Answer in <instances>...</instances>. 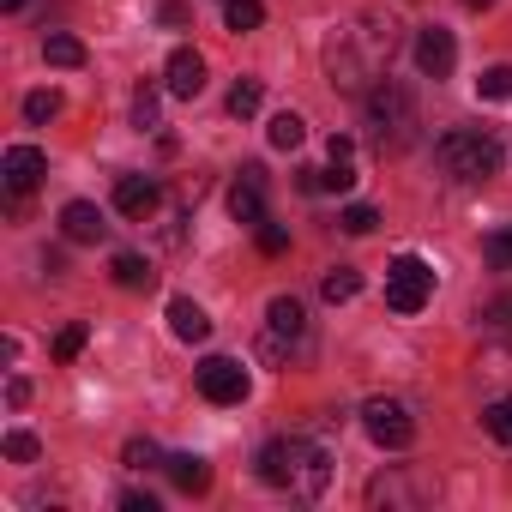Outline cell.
<instances>
[{
  "label": "cell",
  "mask_w": 512,
  "mask_h": 512,
  "mask_svg": "<svg viewBox=\"0 0 512 512\" xmlns=\"http://www.w3.org/2000/svg\"><path fill=\"white\" fill-rule=\"evenodd\" d=\"M368 139H374L386 157L416 139V97H410L398 79H380V85L368 91Z\"/></svg>",
  "instance_id": "cell-3"
},
{
  "label": "cell",
  "mask_w": 512,
  "mask_h": 512,
  "mask_svg": "<svg viewBox=\"0 0 512 512\" xmlns=\"http://www.w3.org/2000/svg\"><path fill=\"white\" fill-rule=\"evenodd\" d=\"M320 296H326L332 308H338V302H356V296H362V272H356V266H332V272L320 278Z\"/></svg>",
  "instance_id": "cell-17"
},
{
  "label": "cell",
  "mask_w": 512,
  "mask_h": 512,
  "mask_svg": "<svg viewBox=\"0 0 512 512\" xmlns=\"http://www.w3.org/2000/svg\"><path fill=\"white\" fill-rule=\"evenodd\" d=\"M55 115H61V97H55V91H31V97H25V121H31V127H43V121H55Z\"/></svg>",
  "instance_id": "cell-27"
},
{
  "label": "cell",
  "mask_w": 512,
  "mask_h": 512,
  "mask_svg": "<svg viewBox=\"0 0 512 512\" xmlns=\"http://www.w3.org/2000/svg\"><path fill=\"white\" fill-rule=\"evenodd\" d=\"M61 235L67 241H103L109 223H103V211L91 199H73V205H61Z\"/></svg>",
  "instance_id": "cell-14"
},
{
  "label": "cell",
  "mask_w": 512,
  "mask_h": 512,
  "mask_svg": "<svg viewBox=\"0 0 512 512\" xmlns=\"http://www.w3.org/2000/svg\"><path fill=\"white\" fill-rule=\"evenodd\" d=\"M482 253H488V266H494V272H512V223L494 229V235L482 241Z\"/></svg>",
  "instance_id": "cell-26"
},
{
  "label": "cell",
  "mask_w": 512,
  "mask_h": 512,
  "mask_svg": "<svg viewBox=\"0 0 512 512\" xmlns=\"http://www.w3.org/2000/svg\"><path fill=\"white\" fill-rule=\"evenodd\" d=\"M362 428H368V440L386 446V452H404V446L416 440V416H410L404 398H368V404H362Z\"/></svg>",
  "instance_id": "cell-7"
},
{
  "label": "cell",
  "mask_w": 512,
  "mask_h": 512,
  "mask_svg": "<svg viewBox=\"0 0 512 512\" xmlns=\"http://www.w3.org/2000/svg\"><path fill=\"white\" fill-rule=\"evenodd\" d=\"M428 296H434V266L416 260V253H398L386 266V308L392 314H422Z\"/></svg>",
  "instance_id": "cell-5"
},
{
  "label": "cell",
  "mask_w": 512,
  "mask_h": 512,
  "mask_svg": "<svg viewBox=\"0 0 512 512\" xmlns=\"http://www.w3.org/2000/svg\"><path fill=\"white\" fill-rule=\"evenodd\" d=\"M163 470L175 476V488H181V494H205V488H211V464H205V458H193V452L163 458Z\"/></svg>",
  "instance_id": "cell-16"
},
{
  "label": "cell",
  "mask_w": 512,
  "mask_h": 512,
  "mask_svg": "<svg viewBox=\"0 0 512 512\" xmlns=\"http://www.w3.org/2000/svg\"><path fill=\"white\" fill-rule=\"evenodd\" d=\"M223 25L241 37V31H260L266 25V7H260V0H223Z\"/></svg>",
  "instance_id": "cell-21"
},
{
  "label": "cell",
  "mask_w": 512,
  "mask_h": 512,
  "mask_svg": "<svg viewBox=\"0 0 512 512\" xmlns=\"http://www.w3.org/2000/svg\"><path fill=\"white\" fill-rule=\"evenodd\" d=\"M121 512H157V500L151 494H121Z\"/></svg>",
  "instance_id": "cell-37"
},
{
  "label": "cell",
  "mask_w": 512,
  "mask_h": 512,
  "mask_svg": "<svg viewBox=\"0 0 512 512\" xmlns=\"http://www.w3.org/2000/svg\"><path fill=\"white\" fill-rule=\"evenodd\" d=\"M260 247H266V253H284V247H290V235H284L278 223H260Z\"/></svg>",
  "instance_id": "cell-34"
},
{
  "label": "cell",
  "mask_w": 512,
  "mask_h": 512,
  "mask_svg": "<svg viewBox=\"0 0 512 512\" xmlns=\"http://www.w3.org/2000/svg\"><path fill=\"white\" fill-rule=\"evenodd\" d=\"M338 223H344L350 235H368V229L380 223V211H374V205H344V217H338Z\"/></svg>",
  "instance_id": "cell-31"
},
{
  "label": "cell",
  "mask_w": 512,
  "mask_h": 512,
  "mask_svg": "<svg viewBox=\"0 0 512 512\" xmlns=\"http://www.w3.org/2000/svg\"><path fill=\"white\" fill-rule=\"evenodd\" d=\"M43 61H49V67H85V43L67 37V31H49V37H43Z\"/></svg>",
  "instance_id": "cell-18"
},
{
  "label": "cell",
  "mask_w": 512,
  "mask_h": 512,
  "mask_svg": "<svg viewBox=\"0 0 512 512\" xmlns=\"http://www.w3.org/2000/svg\"><path fill=\"white\" fill-rule=\"evenodd\" d=\"M79 350H85V326H67V332L55 338V362H73Z\"/></svg>",
  "instance_id": "cell-32"
},
{
  "label": "cell",
  "mask_w": 512,
  "mask_h": 512,
  "mask_svg": "<svg viewBox=\"0 0 512 512\" xmlns=\"http://www.w3.org/2000/svg\"><path fill=\"white\" fill-rule=\"evenodd\" d=\"M266 139H272V145H278V151H296V145H302V139H308V121H302V115H290V109H284V115H272V127H266Z\"/></svg>",
  "instance_id": "cell-22"
},
{
  "label": "cell",
  "mask_w": 512,
  "mask_h": 512,
  "mask_svg": "<svg viewBox=\"0 0 512 512\" xmlns=\"http://www.w3.org/2000/svg\"><path fill=\"white\" fill-rule=\"evenodd\" d=\"M368 500H374V506H380V500H386V506H410L416 488H410L404 476H374V482H368Z\"/></svg>",
  "instance_id": "cell-23"
},
{
  "label": "cell",
  "mask_w": 512,
  "mask_h": 512,
  "mask_svg": "<svg viewBox=\"0 0 512 512\" xmlns=\"http://www.w3.org/2000/svg\"><path fill=\"white\" fill-rule=\"evenodd\" d=\"M109 272H115L121 290H151V284H157V272L139 260V253H115V266H109Z\"/></svg>",
  "instance_id": "cell-19"
},
{
  "label": "cell",
  "mask_w": 512,
  "mask_h": 512,
  "mask_svg": "<svg viewBox=\"0 0 512 512\" xmlns=\"http://www.w3.org/2000/svg\"><path fill=\"white\" fill-rule=\"evenodd\" d=\"M127 464H133V470H151V464H163V452H157L151 440H127Z\"/></svg>",
  "instance_id": "cell-33"
},
{
  "label": "cell",
  "mask_w": 512,
  "mask_h": 512,
  "mask_svg": "<svg viewBox=\"0 0 512 512\" xmlns=\"http://www.w3.org/2000/svg\"><path fill=\"white\" fill-rule=\"evenodd\" d=\"M229 217H235V223H253V229L266 223V169H260V163H247V169L235 175V187H229Z\"/></svg>",
  "instance_id": "cell-9"
},
{
  "label": "cell",
  "mask_w": 512,
  "mask_h": 512,
  "mask_svg": "<svg viewBox=\"0 0 512 512\" xmlns=\"http://www.w3.org/2000/svg\"><path fill=\"white\" fill-rule=\"evenodd\" d=\"M500 139L494 133H476V127H458V133H446L440 145H434V169L446 175V181H488L494 169H500Z\"/></svg>",
  "instance_id": "cell-4"
},
{
  "label": "cell",
  "mask_w": 512,
  "mask_h": 512,
  "mask_svg": "<svg viewBox=\"0 0 512 512\" xmlns=\"http://www.w3.org/2000/svg\"><path fill=\"white\" fill-rule=\"evenodd\" d=\"M350 151H356L350 139H332V145H326V157H332V163H350Z\"/></svg>",
  "instance_id": "cell-38"
},
{
  "label": "cell",
  "mask_w": 512,
  "mask_h": 512,
  "mask_svg": "<svg viewBox=\"0 0 512 512\" xmlns=\"http://www.w3.org/2000/svg\"><path fill=\"white\" fill-rule=\"evenodd\" d=\"M133 127H157V85L133 91Z\"/></svg>",
  "instance_id": "cell-30"
},
{
  "label": "cell",
  "mask_w": 512,
  "mask_h": 512,
  "mask_svg": "<svg viewBox=\"0 0 512 512\" xmlns=\"http://www.w3.org/2000/svg\"><path fill=\"white\" fill-rule=\"evenodd\" d=\"M37 452H43V446H37L31 428H13V434H7V458H13V464H37Z\"/></svg>",
  "instance_id": "cell-29"
},
{
  "label": "cell",
  "mask_w": 512,
  "mask_h": 512,
  "mask_svg": "<svg viewBox=\"0 0 512 512\" xmlns=\"http://www.w3.org/2000/svg\"><path fill=\"white\" fill-rule=\"evenodd\" d=\"M398 55V25L386 13H356L350 25H338V37L326 43V79L338 91H374L386 79Z\"/></svg>",
  "instance_id": "cell-1"
},
{
  "label": "cell",
  "mask_w": 512,
  "mask_h": 512,
  "mask_svg": "<svg viewBox=\"0 0 512 512\" xmlns=\"http://www.w3.org/2000/svg\"><path fill=\"white\" fill-rule=\"evenodd\" d=\"M482 332L500 338V344H512V296H494V302L482 308Z\"/></svg>",
  "instance_id": "cell-24"
},
{
  "label": "cell",
  "mask_w": 512,
  "mask_h": 512,
  "mask_svg": "<svg viewBox=\"0 0 512 512\" xmlns=\"http://www.w3.org/2000/svg\"><path fill=\"white\" fill-rule=\"evenodd\" d=\"M482 428H488L500 446H512V398H494V404L482 410Z\"/></svg>",
  "instance_id": "cell-25"
},
{
  "label": "cell",
  "mask_w": 512,
  "mask_h": 512,
  "mask_svg": "<svg viewBox=\"0 0 512 512\" xmlns=\"http://www.w3.org/2000/svg\"><path fill=\"white\" fill-rule=\"evenodd\" d=\"M193 380H199L205 404H241V398H247V368H241L235 356H205V362L193 368Z\"/></svg>",
  "instance_id": "cell-8"
},
{
  "label": "cell",
  "mask_w": 512,
  "mask_h": 512,
  "mask_svg": "<svg viewBox=\"0 0 512 512\" xmlns=\"http://www.w3.org/2000/svg\"><path fill=\"white\" fill-rule=\"evenodd\" d=\"M260 103H266V85H260V79H235V85H229V115H235V121L260 115Z\"/></svg>",
  "instance_id": "cell-20"
},
{
  "label": "cell",
  "mask_w": 512,
  "mask_h": 512,
  "mask_svg": "<svg viewBox=\"0 0 512 512\" xmlns=\"http://www.w3.org/2000/svg\"><path fill=\"white\" fill-rule=\"evenodd\" d=\"M157 199H163V193H157L151 175H121V181H115V211H121V217H139V223H145V217L157 211Z\"/></svg>",
  "instance_id": "cell-13"
},
{
  "label": "cell",
  "mask_w": 512,
  "mask_h": 512,
  "mask_svg": "<svg viewBox=\"0 0 512 512\" xmlns=\"http://www.w3.org/2000/svg\"><path fill=\"white\" fill-rule=\"evenodd\" d=\"M260 350H266V356H278V362H290V350H308V308H302L296 296H272Z\"/></svg>",
  "instance_id": "cell-6"
},
{
  "label": "cell",
  "mask_w": 512,
  "mask_h": 512,
  "mask_svg": "<svg viewBox=\"0 0 512 512\" xmlns=\"http://www.w3.org/2000/svg\"><path fill=\"white\" fill-rule=\"evenodd\" d=\"M464 7H488V0H464Z\"/></svg>",
  "instance_id": "cell-40"
},
{
  "label": "cell",
  "mask_w": 512,
  "mask_h": 512,
  "mask_svg": "<svg viewBox=\"0 0 512 512\" xmlns=\"http://www.w3.org/2000/svg\"><path fill=\"white\" fill-rule=\"evenodd\" d=\"M157 19H163L169 31H181V25H187V7H181V0H163V7H157Z\"/></svg>",
  "instance_id": "cell-35"
},
{
  "label": "cell",
  "mask_w": 512,
  "mask_h": 512,
  "mask_svg": "<svg viewBox=\"0 0 512 512\" xmlns=\"http://www.w3.org/2000/svg\"><path fill=\"white\" fill-rule=\"evenodd\" d=\"M476 91H482L488 103H506V97H512V67H488V73L476 79Z\"/></svg>",
  "instance_id": "cell-28"
},
{
  "label": "cell",
  "mask_w": 512,
  "mask_h": 512,
  "mask_svg": "<svg viewBox=\"0 0 512 512\" xmlns=\"http://www.w3.org/2000/svg\"><path fill=\"white\" fill-rule=\"evenodd\" d=\"M260 482L278 488V494H290V500H320L326 482H332V458L314 440H302V434H278L260 452Z\"/></svg>",
  "instance_id": "cell-2"
},
{
  "label": "cell",
  "mask_w": 512,
  "mask_h": 512,
  "mask_svg": "<svg viewBox=\"0 0 512 512\" xmlns=\"http://www.w3.org/2000/svg\"><path fill=\"white\" fill-rule=\"evenodd\" d=\"M416 67H422L428 79H446V73L458 67V43H452L446 25H422V31H416Z\"/></svg>",
  "instance_id": "cell-11"
},
{
  "label": "cell",
  "mask_w": 512,
  "mask_h": 512,
  "mask_svg": "<svg viewBox=\"0 0 512 512\" xmlns=\"http://www.w3.org/2000/svg\"><path fill=\"white\" fill-rule=\"evenodd\" d=\"M7 404L25 410V404H31V380H7Z\"/></svg>",
  "instance_id": "cell-36"
},
{
  "label": "cell",
  "mask_w": 512,
  "mask_h": 512,
  "mask_svg": "<svg viewBox=\"0 0 512 512\" xmlns=\"http://www.w3.org/2000/svg\"><path fill=\"white\" fill-rule=\"evenodd\" d=\"M169 332H175L181 344H205V338H211V320H205V308H199V302L175 296V302H169Z\"/></svg>",
  "instance_id": "cell-15"
},
{
  "label": "cell",
  "mask_w": 512,
  "mask_h": 512,
  "mask_svg": "<svg viewBox=\"0 0 512 512\" xmlns=\"http://www.w3.org/2000/svg\"><path fill=\"white\" fill-rule=\"evenodd\" d=\"M163 91L169 97H199L205 91V55L199 49H175L169 67H163Z\"/></svg>",
  "instance_id": "cell-12"
},
{
  "label": "cell",
  "mask_w": 512,
  "mask_h": 512,
  "mask_svg": "<svg viewBox=\"0 0 512 512\" xmlns=\"http://www.w3.org/2000/svg\"><path fill=\"white\" fill-rule=\"evenodd\" d=\"M43 175H49V157H43L37 145H13L7 157H0V181H7V193H13V199H25Z\"/></svg>",
  "instance_id": "cell-10"
},
{
  "label": "cell",
  "mask_w": 512,
  "mask_h": 512,
  "mask_svg": "<svg viewBox=\"0 0 512 512\" xmlns=\"http://www.w3.org/2000/svg\"><path fill=\"white\" fill-rule=\"evenodd\" d=\"M0 7H7V13H13V7H25V0H0Z\"/></svg>",
  "instance_id": "cell-39"
}]
</instances>
